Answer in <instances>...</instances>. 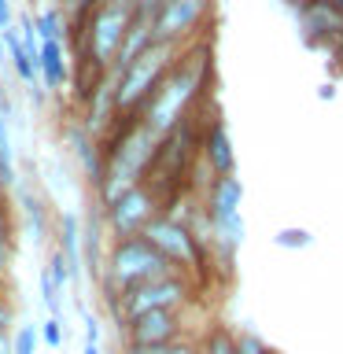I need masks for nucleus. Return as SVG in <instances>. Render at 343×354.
Segmentation results:
<instances>
[{
	"label": "nucleus",
	"mask_w": 343,
	"mask_h": 354,
	"mask_svg": "<svg viewBox=\"0 0 343 354\" xmlns=\"http://www.w3.org/2000/svg\"><path fill=\"white\" fill-rule=\"evenodd\" d=\"M166 273H177V270L151 248L148 240L144 236H126V240L111 243V251L104 259V273H100V288H104L107 306L115 310L122 292H129V288H137V284H148V281L166 277Z\"/></svg>",
	"instance_id": "obj_1"
},
{
	"label": "nucleus",
	"mask_w": 343,
	"mask_h": 354,
	"mask_svg": "<svg viewBox=\"0 0 343 354\" xmlns=\"http://www.w3.org/2000/svg\"><path fill=\"white\" fill-rule=\"evenodd\" d=\"M140 236L148 240L177 273L196 277V273L207 270V243L188 229V221L174 218V214H155L148 225H144Z\"/></svg>",
	"instance_id": "obj_2"
},
{
	"label": "nucleus",
	"mask_w": 343,
	"mask_h": 354,
	"mask_svg": "<svg viewBox=\"0 0 343 354\" xmlns=\"http://www.w3.org/2000/svg\"><path fill=\"white\" fill-rule=\"evenodd\" d=\"M188 299H192V281L185 273H166V277H155L148 284H137L129 292H122L111 314H115L118 328H122L126 321L151 314V310H181Z\"/></svg>",
	"instance_id": "obj_3"
},
{
	"label": "nucleus",
	"mask_w": 343,
	"mask_h": 354,
	"mask_svg": "<svg viewBox=\"0 0 343 354\" xmlns=\"http://www.w3.org/2000/svg\"><path fill=\"white\" fill-rule=\"evenodd\" d=\"M196 85H199V77H196L192 66L166 74L163 82L155 85V93L148 96V104H144V126H148L155 137H166V133L181 122L188 104H192Z\"/></svg>",
	"instance_id": "obj_4"
},
{
	"label": "nucleus",
	"mask_w": 343,
	"mask_h": 354,
	"mask_svg": "<svg viewBox=\"0 0 343 354\" xmlns=\"http://www.w3.org/2000/svg\"><path fill=\"white\" fill-rule=\"evenodd\" d=\"M166 66H170V44H151L144 55H137V59L118 74L115 107L118 111L144 107V104H148V96L155 93V85L166 77Z\"/></svg>",
	"instance_id": "obj_5"
},
{
	"label": "nucleus",
	"mask_w": 343,
	"mask_h": 354,
	"mask_svg": "<svg viewBox=\"0 0 343 354\" xmlns=\"http://www.w3.org/2000/svg\"><path fill=\"white\" fill-rule=\"evenodd\" d=\"M155 214H159V196H155V188L137 185V188H129V192H122L115 203L104 207V225L111 229L115 240H126V236H140L144 225H148Z\"/></svg>",
	"instance_id": "obj_6"
},
{
	"label": "nucleus",
	"mask_w": 343,
	"mask_h": 354,
	"mask_svg": "<svg viewBox=\"0 0 343 354\" xmlns=\"http://www.w3.org/2000/svg\"><path fill=\"white\" fill-rule=\"evenodd\" d=\"M129 22H133V11H129L126 0H111V4H104V8H100L96 15H93V30H89V48H93V55H96V63H100V66L115 63L118 44H122V37H126Z\"/></svg>",
	"instance_id": "obj_7"
},
{
	"label": "nucleus",
	"mask_w": 343,
	"mask_h": 354,
	"mask_svg": "<svg viewBox=\"0 0 343 354\" xmlns=\"http://www.w3.org/2000/svg\"><path fill=\"white\" fill-rule=\"evenodd\" d=\"M118 332L126 339V347H163V343L185 339V321L181 310H151V314L126 321Z\"/></svg>",
	"instance_id": "obj_8"
},
{
	"label": "nucleus",
	"mask_w": 343,
	"mask_h": 354,
	"mask_svg": "<svg viewBox=\"0 0 343 354\" xmlns=\"http://www.w3.org/2000/svg\"><path fill=\"white\" fill-rule=\"evenodd\" d=\"M203 8H207V0H163L151 15L155 44H174L177 37H185V33L199 22Z\"/></svg>",
	"instance_id": "obj_9"
},
{
	"label": "nucleus",
	"mask_w": 343,
	"mask_h": 354,
	"mask_svg": "<svg viewBox=\"0 0 343 354\" xmlns=\"http://www.w3.org/2000/svg\"><path fill=\"white\" fill-rule=\"evenodd\" d=\"M207 162H210V170H214V177L237 174V155H232V140H229L225 122H214L207 133Z\"/></svg>",
	"instance_id": "obj_10"
},
{
	"label": "nucleus",
	"mask_w": 343,
	"mask_h": 354,
	"mask_svg": "<svg viewBox=\"0 0 343 354\" xmlns=\"http://www.w3.org/2000/svg\"><path fill=\"white\" fill-rule=\"evenodd\" d=\"M59 251H63L66 266H71L74 281H82V273H85V266H82V221H77L74 210H63L59 214Z\"/></svg>",
	"instance_id": "obj_11"
},
{
	"label": "nucleus",
	"mask_w": 343,
	"mask_h": 354,
	"mask_svg": "<svg viewBox=\"0 0 343 354\" xmlns=\"http://www.w3.org/2000/svg\"><path fill=\"white\" fill-rule=\"evenodd\" d=\"M66 55H63V41H41V77L48 88H63L66 82Z\"/></svg>",
	"instance_id": "obj_12"
},
{
	"label": "nucleus",
	"mask_w": 343,
	"mask_h": 354,
	"mask_svg": "<svg viewBox=\"0 0 343 354\" xmlns=\"http://www.w3.org/2000/svg\"><path fill=\"white\" fill-rule=\"evenodd\" d=\"M19 174H15V148H11V122L0 118V188H15Z\"/></svg>",
	"instance_id": "obj_13"
},
{
	"label": "nucleus",
	"mask_w": 343,
	"mask_h": 354,
	"mask_svg": "<svg viewBox=\"0 0 343 354\" xmlns=\"http://www.w3.org/2000/svg\"><path fill=\"white\" fill-rule=\"evenodd\" d=\"M19 199H22V214H26V225L33 232V240H44L48 236V207H44L33 192H22Z\"/></svg>",
	"instance_id": "obj_14"
},
{
	"label": "nucleus",
	"mask_w": 343,
	"mask_h": 354,
	"mask_svg": "<svg viewBox=\"0 0 343 354\" xmlns=\"http://www.w3.org/2000/svg\"><path fill=\"white\" fill-rule=\"evenodd\" d=\"M199 354H237V336H232L225 325H214V328L207 332Z\"/></svg>",
	"instance_id": "obj_15"
},
{
	"label": "nucleus",
	"mask_w": 343,
	"mask_h": 354,
	"mask_svg": "<svg viewBox=\"0 0 343 354\" xmlns=\"http://www.w3.org/2000/svg\"><path fill=\"white\" fill-rule=\"evenodd\" d=\"M273 243L284 251H306V248H314V232L303 229V225H288L273 236Z\"/></svg>",
	"instance_id": "obj_16"
},
{
	"label": "nucleus",
	"mask_w": 343,
	"mask_h": 354,
	"mask_svg": "<svg viewBox=\"0 0 343 354\" xmlns=\"http://www.w3.org/2000/svg\"><path fill=\"white\" fill-rule=\"evenodd\" d=\"M11 248H15V229H11L8 199L0 196V266H4V270H8V262H11Z\"/></svg>",
	"instance_id": "obj_17"
},
{
	"label": "nucleus",
	"mask_w": 343,
	"mask_h": 354,
	"mask_svg": "<svg viewBox=\"0 0 343 354\" xmlns=\"http://www.w3.org/2000/svg\"><path fill=\"white\" fill-rule=\"evenodd\" d=\"M37 284H41V303L48 306V314L52 317H59L63 321V303H59V288H55V281H52V273L48 270H41V277H37Z\"/></svg>",
	"instance_id": "obj_18"
},
{
	"label": "nucleus",
	"mask_w": 343,
	"mask_h": 354,
	"mask_svg": "<svg viewBox=\"0 0 343 354\" xmlns=\"http://www.w3.org/2000/svg\"><path fill=\"white\" fill-rule=\"evenodd\" d=\"M33 26H37V37L41 41H63V19H59V11H41Z\"/></svg>",
	"instance_id": "obj_19"
},
{
	"label": "nucleus",
	"mask_w": 343,
	"mask_h": 354,
	"mask_svg": "<svg viewBox=\"0 0 343 354\" xmlns=\"http://www.w3.org/2000/svg\"><path fill=\"white\" fill-rule=\"evenodd\" d=\"M48 273H52V281H55V288H59V292H66V288L74 284V273H71V266H66V259H63L59 248L48 254Z\"/></svg>",
	"instance_id": "obj_20"
},
{
	"label": "nucleus",
	"mask_w": 343,
	"mask_h": 354,
	"mask_svg": "<svg viewBox=\"0 0 343 354\" xmlns=\"http://www.w3.org/2000/svg\"><path fill=\"white\" fill-rule=\"evenodd\" d=\"M37 343H41V328L37 325H22L11 339V354H37Z\"/></svg>",
	"instance_id": "obj_21"
},
{
	"label": "nucleus",
	"mask_w": 343,
	"mask_h": 354,
	"mask_svg": "<svg viewBox=\"0 0 343 354\" xmlns=\"http://www.w3.org/2000/svg\"><path fill=\"white\" fill-rule=\"evenodd\" d=\"M37 328H41V343H44L48 351H59L63 343H66V328H63V321H59V317H48V321H41Z\"/></svg>",
	"instance_id": "obj_22"
},
{
	"label": "nucleus",
	"mask_w": 343,
	"mask_h": 354,
	"mask_svg": "<svg viewBox=\"0 0 343 354\" xmlns=\"http://www.w3.org/2000/svg\"><path fill=\"white\" fill-rule=\"evenodd\" d=\"M237 354H270V347H266L262 336H254V332H240L237 336Z\"/></svg>",
	"instance_id": "obj_23"
},
{
	"label": "nucleus",
	"mask_w": 343,
	"mask_h": 354,
	"mask_svg": "<svg viewBox=\"0 0 343 354\" xmlns=\"http://www.w3.org/2000/svg\"><path fill=\"white\" fill-rule=\"evenodd\" d=\"M82 325H85V343H100V336H104V325H100V317L89 314V310H82Z\"/></svg>",
	"instance_id": "obj_24"
},
{
	"label": "nucleus",
	"mask_w": 343,
	"mask_h": 354,
	"mask_svg": "<svg viewBox=\"0 0 343 354\" xmlns=\"http://www.w3.org/2000/svg\"><path fill=\"white\" fill-rule=\"evenodd\" d=\"M11 30V0H0V33Z\"/></svg>",
	"instance_id": "obj_25"
},
{
	"label": "nucleus",
	"mask_w": 343,
	"mask_h": 354,
	"mask_svg": "<svg viewBox=\"0 0 343 354\" xmlns=\"http://www.w3.org/2000/svg\"><path fill=\"white\" fill-rule=\"evenodd\" d=\"M0 354H11V339H8V328L0 325Z\"/></svg>",
	"instance_id": "obj_26"
},
{
	"label": "nucleus",
	"mask_w": 343,
	"mask_h": 354,
	"mask_svg": "<svg viewBox=\"0 0 343 354\" xmlns=\"http://www.w3.org/2000/svg\"><path fill=\"white\" fill-rule=\"evenodd\" d=\"M321 100H332V96H336V85H332V82H325V85H321V93H317Z\"/></svg>",
	"instance_id": "obj_27"
},
{
	"label": "nucleus",
	"mask_w": 343,
	"mask_h": 354,
	"mask_svg": "<svg viewBox=\"0 0 343 354\" xmlns=\"http://www.w3.org/2000/svg\"><path fill=\"white\" fill-rule=\"evenodd\" d=\"M8 317H11V310L4 303V295H0V325H4V328H8Z\"/></svg>",
	"instance_id": "obj_28"
},
{
	"label": "nucleus",
	"mask_w": 343,
	"mask_h": 354,
	"mask_svg": "<svg viewBox=\"0 0 343 354\" xmlns=\"http://www.w3.org/2000/svg\"><path fill=\"white\" fill-rule=\"evenodd\" d=\"M82 354H104V351H100V343H85Z\"/></svg>",
	"instance_id": "obj_29"
},
{
	"label": "nucleus",
	"mask_w": 343,
	"mask_h": 354,
	"mask_svg": "<svg viewBox=\"0 0 343 354\" xmlns=\"http://www.w3.org/2000/svg\"><path fill=\"white\" fill-rule=\"evenodd\" d=\"M0 63H4V33H0Z\"/></svg>",
	"instance_id": "obj_30"
}]
</instances>
